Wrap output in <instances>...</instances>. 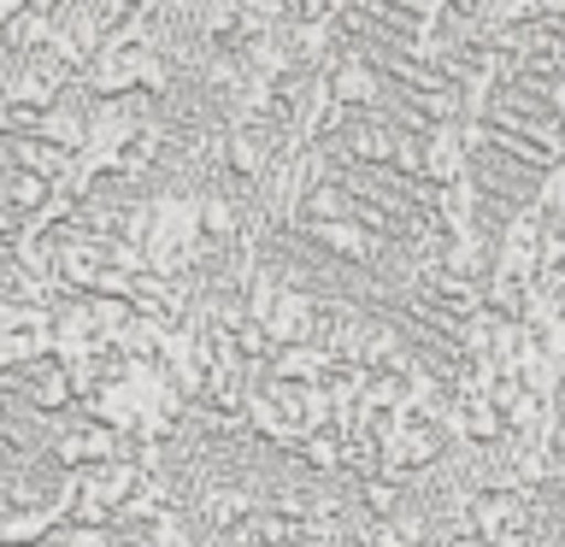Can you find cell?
<instances>
[{
  "mask_svg": "<svg viewBox=\"0 0 565 547\" xmlns=\"http://www.w3.org/2000/svg\"><path fill=\"white\" fill-rule=\"evenodd\" d=\"M494 547H536V536H530V529H512V536H501Z\"/></svg>",
  "mask_w": 565,
  "mask_h": 547,
  "instance_id": "cell-13",
  "label": "cell"
},
{
  "mask_svg": "<svg viewBox=\"0 0 565 547\" xmlns=\"http://www.w3.org/2000/svg\"><path fill=\"white\" fill-rule=\"evenodd\" d=\"M65 529L60 512H0V547H42Z\"/></svg>",
  "mask_w": 565,
  "mask_h": 547,
  "instance_id": "cell-7",
  "label": "cell"
},
{
  "mask_svg": "<svg viewBox=\"0 0 565 547\" xmlns=\"http://www.w3.org/2000/svg\"><path fill=\"white\" fill-rule=\"evenodd\" d=\"M471 176V148L459 130H430V148H424V183L454 189Z\"/></svg>",
  "mask_w": 565,
  "mask_h": 547,
  "instance_id": "cell-5",
  "label": "cell"
},
{
  "mask_svg": "<svg viewBox=\"0 0 565 547\" xmlns=\"http://www.w3.org/2000/svg\"><path fill=\"white\" fill-rule=\"evenodd\" d=\"M295 236H307L318 254H330V259H342L353 265V271H377L383 265V236H371L365 224H353V218H330V224H300Z\"/></svg>",
  "mask_w": 565,
  "mask_h": 547,
  "instance_id": "cell-2",
  "label": "cell"
},
{
  "mask_svg": "<svg viewBox=\"0 0 565 547\" xmlns=\"http://www.w3.org/2000/svg\"><path fill=\"white\" fill-rule=\"evenodd\" d=\"M35 136L53 141V148H65V153H83L88 148V106L60 100L53 112H42V130H35Z\"/></svg>",
  "mask_w": 565,
  "mask_h": 547,
  "instance_id": "cell-8",
  "label": "cell"
},
{
  "mask_svg": "<svg viewBox=\"0 0 565 547\" xmlns=\"http://www.w3.org/2000/svg\"><path fill=\"white\" fill-rule=\"evenodd\" d=\"M7 395H12V383H7V377H0V412H7Z\"/></svg>",
  "mask_w": 565,
  "mask_h": 547,
  "instance_id": "cell-14",
  "label": "cell"
},
{
  "mask_svg": "<svg viewBox=\"0 0 565 547\" xmlns=\"http://www.w3.org/2000/svg\"><path fill=\"white\" fill-rule=\"evenodd\" d=\"M0 189H7L12 212H24V224L53 201V183H42V176H30V171H7V176H0Z\"/></svg>",
  "mask_w": 565,
  "mask_h": 547,
  "instance_id": "cell-9",
  "label": "cell"
},
{
  "mask_svg": "<svg viewBox=\"0 0 565 547\" xmlns=\"http://www.w3.org/2000/svg\"><path fill=\"white\" fill-rule=\"evenodd\" d=\"M300 465L318 471V476L348 471V448H342V436H312V441H300Z\"/></svg>",
  "mask_w": 565,
  "mask_h": 547,
  "instance_id": "cell-11",
  "label": "cell"
},
{
  "mask_svg": "<svg viewBox=\"0 0 565 547\" xmlns=\"http://www.w3.org/2000/svg\"><path fill=\"white\" fill-rule=\"evenodd\" d=\"M60 547H118L106 529H60Z\"/></svg>",
  "mask_w": 565,
  "mask_h": 547,
  "instance_id": "cell-12",
  "label": "cell"
},
{
  "mask_svg": "<svg viewBox=\"0 0 565 547\" xmlns=\"http://www.w3.org/2000/svg\"><path fill=\"white\" fill-rule=\"evenodd\" d=\"M324 83H330V95L348 106L353 118H371V112H383L388 106V95H395V88L383 83V71L371 65V53L360 47V53H342V60H335L330 71H324Z\"/></svg>",
  "mask_w": 565,
  "mask_h": 547,
  "instance_id": "cell-1",
  "label": "cell"
},
{
  "mask_svg": "<svg viewBox=\"0 0 565 547\" xmlns=\"http://www.w3.org/2000/svg\"><path fill=\"white\" fill-rule=\"evenodd\" d=\"M12 383L30 388V406H35V412H65V406H77V395H71V377H65L60 360L35 365V371H24V377H12Z\"/></svg>",
  "mask_w": 565,
  "mask_h": 547,
  "instance_id": "cell-6",
  "label": "cell"
},
{
  "mask_svg": "<svg viewBox=\"0 0 565 547\" xmlns=\"http://www.w3.org/2000/svg\"><path fill=\"white\" fill-rule=\"evenodd\" d=\"M395 141H401V130H395V124H388L383 112L353 118L348 136H342L348 171H395Z\"/></svg>",
  "mask_w": 565,
  "mask_h": 547,
  "instance_id": "cell-3",
  "label": "cell"
},
{
  "mask_svg": "<svg viewBox=\"0 0 565 547\" xmlns=\"http://www.w3.org/2000/svg\"><path fill=\"white\" fill-rule=\"evenodd\" d=\"M259 512L265 506L236 483H212V489H201V501H194V518H206L212 529H224V536H236L247 518H259Z\"/></svg>",
  "mask_w": 565,
  "mask_h": 547,
  "instance_id": "cell-4",
  "label": "cell"
},
{
  "mask_svg": "<svg viewBox=\"0 0 565 547\" xmlns=\"http://www.w3.org/2000/svg\"><path fill=\"white\" fill-rule=\"evenodd\" d=\"M360 506L377 524H388V518H401V512H406V489L388 483V476H365V483H360Z\"/></svg>",
  "mask_w": 565,
  "mask_h": 547,
  "instance_id": "cell-10",
  "label": "cell"
}]
</instances>
